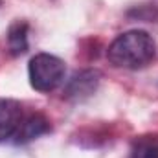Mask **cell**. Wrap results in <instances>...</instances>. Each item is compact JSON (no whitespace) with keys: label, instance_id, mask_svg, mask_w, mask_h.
<instances>
[{"label":"cell","instance_id":"obj_2","mask_svg":"<svg viewBox=\"0 0 158 158\" xmlns=\"http://www.w3.org/2000/svg\"><path fill=\"white\" fill-rule=\"evenodd\" d=\"M28 74L31 86L37 92H52L64 81L66 66L63 59L52 53H37L30 61Z\"/></svg>","mask_w":158,"mask_h":158},{"label":"cell","instance_id":"obj_5","mask_svg":"<svg viewBox=\"0 0 158 158\" xmlns=\"http://www.w3.org/2000/svg\"><path fill=\"white\" fill-rule=\"evenodd\" d=\"M50 131V121L42 114H31L26 119H22L20 127L15 132V143H28Z\"/></svg>","mask_w":158,"mask_h":158},{"label":"cell","instance_id":"obj_4","mask_svg":"<svg viewBox=\"0 0 158 158\" xmlns=\"http://www.w3.org/2000/svg\"><path fill=\"white\" fill-rule=\"evenodd\" d=\"M22 119V107L19 101L0 99V142L13 138Z\"/></svg>","mask_w":158,"mask_h":158},{"label":"cell","instance_id":"obj_3","mask_svg":"<svg viewBox=\"0 0 158 158\" xmlns=\"http://www.w3.org/2000/svg\"><path fill=\"white\" fill-rule=\"evenodd\" d=\"M98 85H99V72L96 70L76 72L64 86V98L74 101H83L96 92Z\"/></svg>","mask_w":158,"mask_h":158},{"label":"cell","instance_id":"obj_7","mask_svg":"<svg viewBox=\"0 0 158 158\" xmlns=\"http://www.w3.org/2000/svg\"><path fill=\"white\" fill-rule=\"evenodd\" d=\"M7 48L11 55H22L28 50V24L26 22H15L11 24L7 31Z\"/></svg>","mask_w":158,"mask_h":158},{"label":"cell","instance_id":"obj_1","mask_svg":"<svg viewBox=\"0 0 158 158\" xmlns=\"http://www.w3.org/2000/svg\"><path fill=\"white\" fill-rule=\"evenodd\" d=\"M156 44L147 31L132 30L118 35L107 50V59L116 68L138 70L153 61Z\"/></svg>","mask_w":158,"mask_h":158},{"label":"cell","instance_id":"obj_6","mask_svg":"<svg viewBox=\"0 0 158 158\" xmlns=\"http://www.w3.org/2000/svg\"><path fill=\"white\" fill-rule=\"evenodd\" d=\"M129 158H158V134H143L134 138Z\"/></svg>","mask_w":158,"mask_h":158}]
</instances>
